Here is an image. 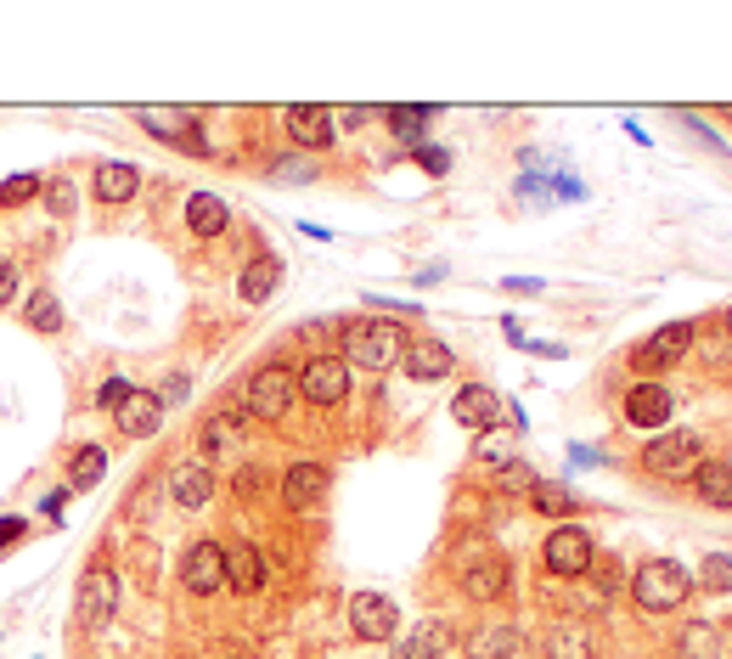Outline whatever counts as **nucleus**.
<instances>
[{"instance_id":"nucleus-8","label":"nucleus","mask_w":732,"mask_h":659,"mask_svg":"<svg viewBox=\"0 0 732 659\" xmlns=\"http://www.w3.org/2000/svg\"><path fill=\"white\" fill-rule=\"evenodd\" d=\"M181 581H186V592H198V597L220 592L226 586V547L220 541H192L186 558H181Z\"/></svg>"},{"instance_id":"nucleus-6","label":"nucleus","mask_w":732,"mask_h":659,"mask_svg":"<svg viewBox=\"0 0 732 659\" xmlns=\"http://www.w3.org/2000/svg\"><path fill=\"white\" fill-rule=\"evenodd\" d=\"M542 558H547L553 575H586V570H592V558H598V547H592V536H586V525H558L547 536Z\"/></svg>"},{"instance_id":"nucleus-31","label":"nucleus","mask_w":732,"mask_h":659,"mask_svg":"<svg viewBox=\"0 0 732 659\" xmlns=\"http://www.w3.org/2000/svg\"><path fill=\"white\" fill-rule=\"evenodd\" d=\"M29 327H34V333H63V305H57V294H34L29 299Z\"/></svg>"},{"instance_id":"nucleus-1","label":"nucleus","mask_w":732,"mask_h":659,"mask_svg":"<svg viewBox=\"0 0 732 659\" xmlns=\"http://www.w3.org/2000/svg\"><path fill=\"white\" fill-rule=\"evenodd\" d=\"M693 592V575L681 570L676 558H648L637 575H631V597H637L648 615H670V608H681Z\"/></svg>"},{"instance_id":"nucleus-22","label":"nucleus","mask_w":732,"mask_h":659,"mask_svg":"<svg viewBox=\"0 0 732 659\" xmlns=\"http://www.w3.org/2000/svg\"><path fill=\"white\" fill-rule=\"evenodd\" d=\"M462 592H468L473 603H491V597H502V592H507V563H502V558H479V563H468Z\"/></svg>"},{"instance_id":"nucleus-24","label":"nucleus","mask_w":732,"mask_h":659,"mask_svg":"<svg viewBox=\"0 0 732 659\" xmlns=\"http://www.w3.org/2000/svg\"><path fill=\"white\" fill-rule=\"evenodd\" d=\"M90 186H96V198H102V204H130L135 186H141V169L135 164H102Z\"/></svg>"},{"instance_id":"nucleus-7","label":"nucleus","mask_w":732,"mask_h":659,"mask_svg":"<svg viewBox=\"0 0 732 659\" xmlns=\"http://www.w3.org/2000/svg\"><path fill=\"white\" fill-rule=\"evenodd\" d=\"M135 124H141V130H153L159 141H170V147H186V153H209V141L198 135V124H192V113H181V108H159V102H146V108H135Z\"/></svg>"},{"instance_id":"nucleus-3","label":"nucleus","mask_w":732,"mask_h":659,"mask_svg":"<svg viewBox=\"0 0 732 659\" xmlns=\"http://www.w3.org/2000/svg\"><path fill=\"white\" fill-rule=\"evenodd\" d=\"M293 395H299V372H287V366H260L254 378H249V395H242V411L249 417H260V422H276V417H287V406H293Z\"/></svg>"},{"instance_id":"nucleus-17","label":"nucleus","mask_w":732,"mask_h":659,"mask_svg":"<svg viewBox=\"0 0 732 659\" xmlns=\"http://www.w3.org/2000/svg\"><path fill=\"white\" fill-rule=\"evenodd\" d=\"M670 389H659V384H637V389H631L625 395V417L631 422H637V429H659V422L670 417Z\"/></svg>"},{"instance_id":"nucleus-13","label":"nucleus","mask_w":732,"mask_h":659,"mask_svg":"<svg viewBox=\"0 0 732 659\" xmlns=\"http://www.w3.org/2000/svg\"><path fill=\"white\" fill-rule=\"evenodd\" d=\"M321 491H327V468H316V462H293L282 474V502L293 513H310L321 502Z\"/></svg>"},{"instance_id":"nucleus-37","label":"nucleus","mask_w":732,"mask_h":659,"mask_svg":"<svg viewBox=\"0 0 732 659\" xmlns=\"http://www.w3.org/2000/svg\"><path fill=\"white\" fill-rule=\"evenodd\" d=\"M124 400H130V384H124V378H108L102 395H96V406H108V411H119Z\"/></svg>"},{"instance_id":"nucleus-39","label":"nucleus","mask_w":732,"mask_h":659,"mask_svg":"<svg viewBox=\"0 0 732 659\" xmlns=\"http://www.w3.org/2000/svg\"><path fill=\"white\" fill-rule=\"evenodd\" d=\"M45 198H52V215H63V220L74 215V186L68 180H52V193H45Z\"/></svg>"},{"instance_id":"nucleus-15","label":"nucleus","mask_w":732,"mask_h":659,"mask_svg":"<svg viewBox=\"0 0 732 659\" xmlns=\"http://www.w3.org/2000/svg\"><path fill=\"white\" fill-rule=\"evenodd\" d=\"M496 411H502V395L484 389V384H468L451 400V417L462 422V429H496Z\"/></svg>"},{"instance_id":"nucleus-33","label":"nucleus","mask_w":732,"mask_h":659,"mask_svg":"<svg viewBox=\"0 0 732 659\" xmlns=\"http://www.w3.org/2000/svg\"><path fill=\"white\" fill-rule=\"evenodd\" d=\"M271 180H287V186H299V180H316V158H305V153L271 158Z\"/></svg>"},{"instance_id":"nucleus-5","label":"nucleus","mask_w":732,"mask_h":659,"mask_svg":"<svg viewBox=\"0 0 732 659\" xmlns=\"http://www.w3.org/2000/svg\"><path fill=\"white\" fill-rule=\"evenodd\" d=\"M299 395L310 406H338V400H350V366L338 361V355H310L305 372H299Z\"/></svg>"},{"instance_id":"nucleus-41","label":"nucleus","mask_w":732,"mask_h":659,"mask_svg":"<svg viewBox=\"0 0 732 659\" xmlns=\"http://www.w3.org/2000/svg\"><path fill=\"white\" fill-rule=\"evenodd\" d=\"M12 294H18V265H12V260H0V310L12 305Z\"/></svg>"},{"instance_id":"nucleus-42","label":"nucleus","mask_w":732,"mask_h":659,"mask_svg":"<svg viewBox=\"0 0 732 659\" xmlns=\"http://www.w3.org/2000/svg\"><path fill=\"white\" fill-rule=\"evenodd\" d=\"M186 389H192L186 378H170V384L159 389V400H164V406H181V400H186Z\"/></svg>"},{"instance_id":"nucleus-11","label":"nucleus","mask_w":732,"mask_h":659,"mask_svg":"<svg viewBox=\"0 0 732 659\" xmlns=\"http://www.w3.org/2000/svg\"><path fill=\"white\" fill-rule=\"evenodd\" d=\"M113 608H119V581H113V570H85V586H79V620L96 631V626H108V620H113Z\"/></svg>"},{"instance_id":"nucleus-21","label":"nucleus","mask_w":732,"mask_h":659,"mask_svg":"<svg viewBox=\"0 0 732 659\" xmlns=\"http://www.w3.org/2000/svg\"><path fill=\"white\" fill-rule=\"evenodd\" d=\"M226 581H231L237 592H260V586H265V558H260L249 541H231V547H226Z\"/></svg>"},{"instance_id":"nucleus-43","label":"nucleus","mask_w":732,"mask_h":659,"mask_svg":"<svg viewBox=\"0 0 732 659\" xmlns=\"http://www.w3.org/2000/svg\"><path fill=\"white\" fill-rule=\"evenodd\" d=\"M23 536V519H0V547H12Z\"/></svg>"},{"instance_id":"nucleus-35","label":"nucleus","mask_w":732,"mask_h":659,"mask_svg":"<svg viewBox=\"0 0 732 659\" xmlns=\"http://www.w3.org/2000/svg\"><path fill=\"white\" fill-rule=\"evenodd\" d=\"M40 193V175H12L7 186H0V204H7V209H18V204H29Z\"/></svg>"},{"instance_id":"nucleus-18","label":"nucleus","mask_w":732,"mask_h":659,"mask_svg":"<svg viewBox=\"0 0 732 659\" xmlns=\"http://www.w3.org/2000/svg\"><path fill=\"white\" fill-rule=\"evenodd\" d=\"M276 288H282V260H276V254H260V260H249V265H242L237 294L249 299V305H265Z\"/></svg>"},{"instance_id":"nucleus-36","label":"nucleus","mask_w":732,"mask_h":659,"mask_svg":"<svg viewBox=\"0 0 732 659\" xmlns=\"http://www.w3.org/2000/svg\"><path fill=\"white\" fill-rule=\"evenodd\" d=\"M479 462H496V468H513V440H502V435H491L479 446Z\"/></svg>"},{"instance_id":"nucleus-19","label":"nucleus","mask_w":732,"mask_h":659,"mask_svg":"<svg viewBox=\"0 0 732 659\" xmlns=\"http://www.w3.org/2000/svg\"><path fill=\"white\" fill-rule=\"evenodd\" d=\"M170 496H175V507H204L215 496V474L204 462H181L170 474Z\"/></svg>"},{"instance_id":"nucleus-23","label":"nucleus","mask_w":732,"mask_h":659,"mask_svg":"<svg viewBox=\"0 0 732 659\" xmlns=\"http://www.w3.org/2000/svg\"><path fill=\"white\" fill-rule=\"evenodd\" d=\"M451 350L446 344H439V339H423V344H412L406 350V372H412V378L417 384H434V378H446V372H451Z\"/></svg>"},{"instance_id":"nucleus-38","label":"nucleus","mask_w":732,"mask_h":659,"mask_svg":"<svg viewBox=\"0 0 732 659\" xmlns=\"http://www.w3.org/2000/svg\"><path fill=\"white\" fill-rule=\"evenodd\" d=\"M417 164H423L428 175H446V169H451V153H446V147H417Z\"/></svg>"},{"instance_id":"nucleus-12","label":"nucleus","mask_w":732,"mask_h":659,"mask_svg":"<svg viewBox=\"0 0 732 659\" xmlns=\"http://www.w3.org/2000/svg\"><path fill=\"white\" fill-rule=\"evenodd\" d=\"M287 135L299 141L305 153L332 147V135H338V130H332V108H321V102H316V108H310V102H293V108H287Z\"/></svg>"},{"instance_id":"nucleus-45","label":"nucleus","mask_w":732,"mask_h":659,"mask_svg":"<svg viewBox=\"0 0 732 659\" xmlns=\"http://www.w3.org/2000/svg\"><path fill=\"white\" fill-rule=\"evenodd\" d=\"M726 327H732V310H726Z\"/></svg>"},{"instance_id":"nucleus-4","label":"nucleus","mask_w":732,"mask_h":659,"mask_svg":"<svg viewBox=\"0 0 732 659\" xmlns=\"http://www.w3.org/2000/svg\"><path fill=\"white\" fill-rule=\"evenodd\" d=\"M699 451H704V440L693 429H676V435H659L643 451V468L654 480H688V474H699Z\"/></svg>"},{"instance_id":"nucleus-10","label":"nucleus","mask_w":732,"mask_h":659,"mask_svg":"<svg viewBox=\"0 0 732 659\" xmlns=\"http://www.w3.org/2000/svg\"><path fill=\"white\" fill-rule=\"evenodd\" d=\"M395 626H401V615H395V603H389V597L361 592V597L350 603V631H356L361 642H383V637H395Z\"/></svg>"},{"instance_id":"nucleus-29","label":"nucleus","mask_w":732,"mask_h":659,"mask_svg":"<svg viewBox=\"0 0 732 659\" xmlns=\"http://www.w3.org/2000/svg\"><path fill=\"white\" fill-rule=\"evenodd\" d=\"M529 502H535V513H547V519H564V525H569V513H575V496H569L564 485H542V480L529 485Z\"/></svg>"},{"instance_id":"nucleus-44","label":"nucleus","mask_w":732,"mask_h":659,"mask_svg":"<svg viewBox=\"0 0 732 659\" xmlns=\"http://www.w3.org/2000/svg\"><path fill=\"white\" fill-rule=\"evenodd\" d=\"M507 491H529V474H524V468H518V462L507 468Z\"/></svg>"},{"instance_id":"nucleus-14","label":"nucleus","mask_w":732,"mask_h":659,"mask_svg":"<svg viewBox=\"0 0 732 659\" xmlns=\"http://www.w3.org/2000/svg\"><path fill=\"white\" fill-rule=\"evenodd\" d=\"M113 417H119V435L146 440V435H159V422H164V400L146 395V389H130V400H124Z\"/></svg>"},{"instance_id":"nucleus-40","label":"nucleus","mask_w":732,"mask_h":659,"mask_svg":"<svg viewBox=\"0 0 732 659\" xmlns=\"http://www.w3.org/2000/svg\"><path fill=\"white\" fill-rule=\"evenodd\" d=\"M586 653H592V642H580L575 626H564V637H558V659H586Z\"/></svg>"},{"instance_id":"nucleus-2","label":"nucleus","mask_w":732,"mask_h":659,"mask_svg":"<svg viewBox=\"0 0 732 659\" xmlns=\"http://www.w3.org/2000/svg\"><path fill=\"white\" fill-rule=\"evenodd\" d=\"M345 355L361 361L367 372H389L395 361H406V333L395 321H350L345 327Z\"/></svg>"},{"instance_id":"nucleus-9","label":"nucleus","mask_w":732,"mask_h":659,"mask_svg":"<svg viewBox=\"0 0 732 659\" xmlns=\"http://www.w3.org/2000/svg\"><path fill=\"white\" fill-rule=\"evenodd\" d=\"M688 350H693V327H688V321H670V327H659V333H648L637 350H631V361H637L643 372H654V366L681 361Z\"/></svg>"},{"instance_id":"nucleus-46","label":"nucleus","mask_w":732,"mask_h":659,"mask_svg":"<svg viewBox=\"0 0 732 659\" xmlns=\"http://www.w3.org/2000/svg\"><path fill=\"white\" fill-rule=\"evenodd\" d=\"M726 626H732V620H726Z\"/></svg>"},{"instance_id":"nucleus-20","label":"nucleus","mask_w":732,"mask_h":659,"mask_svg":"<svg viewBox=\"0 0 732 659\" xmlns=\"http://www.w3.org/2000/svg\"><path fill=\"white\" fill-rule=\"evenodd\" d=\"M468 659H507L513 648H518V631L507 626V620H484V626H473L468 631Z\"/></svg>"},{"instance_id":"nucleus-16","label":"nucleus","mask_w":732,"mask_h":659,"mask_svg":"<svg viewBox=\"0 0 732 659\" xmlns=\"http://www.w3.org/2000/svg\"><path fill=\"white\" fill-rule=\"evenodd\" d=\"M226 226H231L226 198H215V193H192L186 198V231H192V238H220Z\"/></svg>"},{"instance_id":"nucleus-26","label":"nucleus","mask_w":732,"mask_h":659,"mask_svg":"<svg viewBox=\"0 0 732 659\" xmlns=\"http://www.w3.org/2000/svg\"><path fill=\"white\" fill-rule=\"evenodd\" d=\"M693 485L710 507H732V462H699Z\"/></svg>"},{"instance_id":"nucleus-34","label":"nucleus","mask_w":732,"mask_h":659,"mask_svg":"<svg viewBox=\"0 0 732 659\" xmlns=\"http://www.w3.org/2000/svg\"><path fill=\"white\" fill-rule=\"evenodd\" d=\"M699 581H704L710 592H732V558L710 552V558H704V570H699Z\"/></svg>"},{"instance_id":"nucleus-28","label":"nucleus","mask_w":732,"mask_h":659,"mask_svg":"<svg viewBox=\"0 0 732 659\" xmlns=\"http://www.w3.org/2000/svg\"><path fill=\"white\" fill-rule=\"evenodd\" d=\"M102 474H108V451H102V446H85V451L74 457V468H68V491H90Z\"/></svg>"},{"instance_id":"nucleus-30","label":"nucleus","mask_w":732,"mask_h":659,"mask_svg":"<svg viewBox=\"0 0 732 659\" xmlns=\"http://www.w3.org/2000/svg\"><path fill=\"white\" fill-rule=\"evenodd\" d=\"M439 648H446V631H439V626H417V631L395 648V659H439Z\"/></svg>"},{"instance_id":"nucleus-27","label":"nucleus","mask_w":732,"mask_h":659,"mask_svg":"<svg viewBox=\"0 0 732 659\" xmlns=\"http://www.w3.org/2000/svg\"><path fill=\"white\" fill-rule=\"evenodd\" d=\"M242 435H249V429H242V417H237V411H215V417L204 422V435H198V440H204L209 457H220L226 446H242Z\"/></svg>"},{"instance_id":"nucleus-32","label":"nucleus","mask_w":732,"mask_h":659,"mask_svg":"<svg viewBox=\"0 0 732 659\" xmlns=\"http://www.w3.org/2000/svg\"><path fill=\"white\" fill-rule=\"evenodd\" d=\"M428 119H434V108H389V124H395V135L412 141V147L423 141V124H428Z\"/></svg>"},{"instance_id":"nucleus-25","label":"nucleus","mask_w":732,"mask_h":659,"mask_svg":"<svg viewBox=\"0 0 732 659\" xmlns=\"http://www.w3.org/2000/svg\"><path fill=\"white\" fill-rule=\"evenodd\" d=\"M676 653L681 659H721V626L715 620H688L676 637Z\"/></svg>"}]
</instances>
